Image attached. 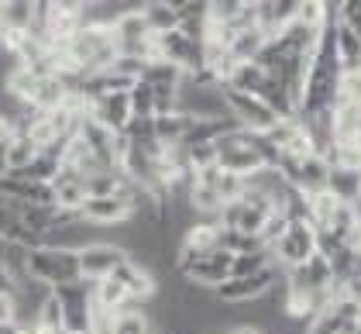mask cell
Returning a JSON list of instances; mask_svg holds the SVG:
<instances>
[{
    "mask_svg": "<svg viewBox=\"0 0 361 334\" xmlns=\"http://www.w3.org/2000/svg\"><path fill=\"white\" fill-rule=\"evenodd\" d=\"M141 11H145V18H148V25H152L155 35H169V31L183 28V18L176 11V0H145Z\"/></svg>",
    "mask_w": 361,
    "mask_h": 334,
    "instance_id": "obj_13",
    "label": "cell"
},
{
    "mask_svg": "<svg viewBox=\"0 0 361 334\" xmlns=\"http://www.w3.org/2000/svg\"><path fill=\"white\" fill-rule=\"evenodd\" d=\"M114 334H155V324L148 317V306H124V310H117Z\"/></svg>",
    "mask_w": 361,
    "mask_h": 334,
    "instance_id": "obj_15",
    "label": "cell"
},
{
    "mask_svg": "<svg viewBox=\"0 0 361 334\" xmlns=\"http://www.w3.org/2000/svg\"><path fill=\"white\" fill-rule=\"evenodd\" d=\"M351 328H355V324H348L344 317H337V314H334L331 306H324V310L306 324V334H348Z\"/></svg>",
    "mask_w": 361,
    "mask_h": 334,
    "instance_id": "obj_20",
    "label": "cell"
},
{
    "mask_svg": "<svg viewBox=\"0 0 361 334\" xmlns=\"http://www.w3.org/2000/svg\"><path fill=\"white\" fill-rule=\"evenodd\" d=\"M183 276L190 279V282H196V286H207V290H214V293H217L224 282L234 276V255H231L227 249L207 251L203 258H196Z\"/></svg>",
    "mask_w": 361,
    "mask_h": 334,
    "instance_id": "obj_7",
    "label": "cell"
},
{
    "mask_svg": "<svg viewBox=\"0 0 361 334\" xmlns=\"http://www.w3.org/2000/svg\"><path fill=\"white\" fill-rule=\"evenodd\" d=\"M93 121H100L104 128H111V131H117V135H124L128 124L135 121L131 93H107V97H97V100H93Z\"/></svg>",
    "mask_w": 361,
    "mask_h": 334,
    "instance_id": "obj_9",
    "label": "cell"
},
{
    "mask_svg": "<svg viewBox=\"0 0 361 334\" xmlns=\"http://www.w3.org/2000/svg\"><path fill=\"white\" fill-rule=\"evenodd\" d=\"M221 249H227L234 258L238 255H251V251H265L269 245L258 234H245V231H224L221 227Z\"/></svg>",
    "mask_w": 361,
    "mask_h": 334,
    "instance_id": "obj_17",
    "label": "cell"
},
{
    "mask_svg": "<svg viewBox=\"0 0 361 334\" xmlns=\"http://www.w3.org/2000/svg\"><path fill=\"white\" fill-rule=\"evenodd\" d=\"M52 190H56V207L66 210V214H80L83 203L90 200V193H86V179L76 176V172H69V169L59 172V179L52 183Z\"/></svg>",
    "mask_w": 361,
    "mask_h": 334,
    "instance_id": "obj_11",
    "label": "cell"
},
{
    "mask_svg": "<svg viewBox=\"0 0 361 334\" xmlns=\"http://www.w3.org/2000/svg\"><path fill=\"white\" fill-rule=\"evenodd\" d=\"M358 148H361V141H358Z\"/></svg>",
    "mask_w": 361,
    "mask_h": 334,
    "instance_id": "obj_30",
    "label": "cell"
},
{
    "mask_svg": "<svg viewBox=\"0 0 361 334\" xmlns=\"http://www.w3.org/2000/svg\"><path fill=\"white\" fill-rule=\"evenodd\" d=\"M279 172L289 179L293 190L313 196L327 190V179H331V162L324 155H306V159H282Z\"/></svg>",
    "mask_w": 361,
    "mask_h": 334,
    "instance_id": "obj_5",
    "label": "cell"
},
{
    "mask_svg": "<svg viewBox=\"0 0 361 334\" xmlns=\"http://www.w3.org/2000/svg\"><path fill=\"white\" fill-rule=\"evenodd\" d=\"M327 193L348 207H355L361 200V169H344L331 166V179H327Z\"/></svg>",
    "mask_w": 361,
    "mask_h": 334,
    "instance_id": "obj_12",
    "label": "cell"
},
{
    "mask_svg": "<svg viewBox=\"0 0 361 334\" xmlns=\"http://www.w3.org/2000/svg\"><path fill=\"white\" fill-rule=\"evenodd\" d=\"M334 49H337V62L341 73H358L361 69V31H355L344 21H334Z\"/></svg>",
    "mask_w": 361,
    "mask_h": 334,
    "instance_id": "obj_10",
    "label": "cell"
},
{
    "mask_svg": "<svg viewBox=\"0 0 361 334\" xmlns=\"http://www.w3.org/2000/svg\"><path fill=\"white\" fill-rule=\"evenodd\" d=\"M217 196H221L224 203L241 200V196H245V176H238V172H227V169H224L221 179H217Z\"/></svg>",
    "mask_w": 361,
    "mask_h": 334,
    "instance_id": "obj_23",
    "label": "cell"
},
{
    "mask_svg": "<svg viewBox=\"0 0 361 334\" xmlns=\"http://www.w3.org/2000/svg\"><path fill=\"white\" fill-rule=\"evenodd\" d=\"M131 111L135 117H155V86L138 80V86L131 90Z\"/></svg>",
    "mask_w": 361,
    "mask_h": 334,
    "instance_id": "obj_22",
    "label": "cell"
},
{
    "mask_svg": "<svg viewBox=\"0 0 361 334\" xmlns=\"http://www.w3.org/2000/svg\"><path fill=\"white\" fill-rule=\"evenodd\" d=\"M0 324H18V297H14V290H0Z\"/></svg>",
    "mask_w": 361,
    "mask_h": 334,
    "instance_id": "obj_24",
    "label": "cell"
},
{
    "mask_svg": "<svg viewBox=\"0 0 361 334\" xmlns=\"http://www.w3.org/2000/svg\"><path fill=\"white\" fill-rule=\"evenodd\" d=\"M59 304H62V317H66V334H90V321H93V282L76 279L56 290Z\"/></svg>",
    "mask_w": 361,
    "mask_h": 334,
    "instance_id": "obj_4",
    "label": "cell"
},
{
    "mask_svg": "<svg viewBox=\"0 0 361 334\" xmlns=\"http://www.w3.org/2000/svg\"><path fill=\"white\" fill-rule=\"evenodd\" d=\"M7 172H11V162H7V145H4V148H0V179H4Z\"/></svg>",
    "mask_w": 361,
    "mask_h": 334,
    "instance_id": "obj_26",
    "label": "cell"
},
{
    "mask_svg": "<svg viewBox=\"0 0 361 334\" xmlns=\"http://www.w3.org/2000/svg\"><path fill=\"white\" fill-rule=\"evenodd\" d=\"M124 262H128V251L121 249V245L97 241V245H90V249L80 251V279H86V282H104V279H111Z\"/></svg>",
    "mask_w": 361,
    "mask_h": 334,
    "instance_id": "obj_6",
    "label": "cell"
},
{
    "mask_svg": "<svg viewBox=\"0 0 361 334\" xmlns=\"http://www.w3.org/2000/svg\"><path fill=\"white\" fill-rule=\"evenodd\" d=\"M269 83V73L258 66V62H245V66H238L234 69V76L227 80V90H238V93H255L258 97V90Z\"/></svg>",
    "mask_w": 361,
    "mask_h": 334,
    "instance_id": "obj_16",
    "label": "cell"
},
{
    "mask_svg": "<svg viewBox=\"0 0 361 334\" xmlns=\"http://www.w3.org/2000/svg\"><path fill=\"white\" fill-rule=\"evenodd\" d=\"M124 190V176L121 172H97L86 179V193L90 196H121Z\"/></svg>",
    "mask_w": 361,
    "mask_h": 334,
    "instance_id": "obj_21",
    "label": "cell"
},
{
    "mask_svg": "<svg viewBox=\"0 0 361 334\" xmlns=\"http://www.w3.org/2000/svg\"><path fill=\"white\" fill-rule=\"evenodd\" d=\"M313 255H320V245H317V227L310 221H289V231L272 245V258L282 273H293L306 266Z\"/></svg>",
    "mask_w": 361,
    "mask_h": 334,
    "instance_id": "obj_2",
    "label": "cell"
},
{
    "mask_svg": "<svg viewBox=\"0 0 361 334\" xmlns=\"http://www.w3.org/2000/svg\"><path fill=\"white\" fill-rule=\"evenodd\" d=\"M224 97H227V107H231V117L238 121V128H245V131H255V135H269L272 128H276L279 117L262 97H255V93H238V90H227L224 86Z\"/></svg>",
    "mask_w": 361,
    "mask_h": 334,
    "instance_id": "obj_3",
    "label": "cell"
},
{
    "mask_svg": "<svg viewBox=\"0 0 361 334\" xmlns=\"http://www.w3.org/2000/svg\"><path fill=\"white\" fill-rule=\"evenodd\" d=\"M4 31H31L35 28V0H0Z\"/></svg>",
    "mask_w": 361,
    "mask_h": 334,
    "instance_id": "obj_14",
    "label": "cell"
},
{
    "mask_svg": "<svg viewBox=\"0 0 361 334\" xmlns=\"http://www.w3.org/2000/svg\"><path fill=\"white\" fill-rule=\"evenodd\" d=\"M38 155H42V152L35 148V141H31L28 135H18V138L7 145V162H11V172H25Z\"/></svg>",
    "mask_w": 361,
    "mask_h": 334,
    "instance_id": "obj_18",
    "label": "cell"
},
{
    "mask_svg": "<svg viewBox=\"0 0 361 334\" xmlns=\"http://www.w3.org/2000/svg\"><path fill=\"white\" fill-rule=\"evenodd\" d=\"M28 276L45 282V286H66V282H76L80 279V255L66 249H52V245H42V249L31 251L28 258Z\"/></svg>",
    "mask_w": 361,
    "mask_h": 334,
    "instance_id": "obj_1",
    "label": "cell"
},
{
    "mask_svg": "<svg viewBox=\"0 0 361 334\" xmlns=\"http://www.w3.org/2000/svg\"><path fill=\"white\" fill-rule=\"evenodd\" d=\"M348 334H361V321H358V324H355V328H351V331H348Z\"/></svg>",
    "mask_w": 361,
    "mask_h": 334,
    "instance_id": "obj_28",
    "label": "cell"
},
{
    "mask_svg": "<svg viewBox=\"0 0 361 334\" xmlns=\"http://www.w3.org/2000/svg\"><path fill=\"white\" fill-rule=\"evenodd\" d=\"M0 334H18V324H0Z\"/></svg>",
    "mask_w": 361,
    "mask_h": 334,
    "instance_id": "obj_27",
    "label": "cell"
},
{
    "mask_svg": "<svg viewBox=\"0 0 361 334\" xmlns=\"http://www.w3.org/2000/svg\"><path fill=\"white\" fill-rule=\"evenodd\" d=\"M0 35H4V21H0Z\"/></svg>",
    "mask_w": 361,
    "mask_h": 334,
    "instance_id": "obj_29",
    "label": "cell"
},
{
    "mask_svg": "<svg viewBox=\"0 0 361 334\" xmlns=\"http://www.w3.org/2000/svg\"><path fill=\"white\" fill-rule=\"evenodd\" d=\"M80 214L97 227H121L131 221V203L124 196H90Z\"/></svg>",
    "mask_w": 361,
    "mask_h": 334,
    "instance_id": "obj_8",
    "label": "cell"
},
{
    "mask_svg": "<svg viewBox=\"0 0 361 334\" xmlns=\"http://www.w3.org/2000/svg\"><path fill=\"white\" fill-rule=\"evenodd\" d=\"M276 266V258H272V251H251V255H238L234 258V276H258V273H265V269H272ZM231 276V279H234Z\"/></svg>",
    "mask_w": 361,
    "mask_h": 334,
    "instance_id": "obj_19",
    "label": "cell"
},
{
    "mask_svg": "<svg viewBox=\"0 0 361 334\" xmlns=\"http://www.w3.org/2000/svg\"><path fill=\"white\" fill-rule=\"evenodd\" d=\"M21 131H18V124H14V117H7V114H0V148L4 145H11V141L18 138Z\"/></svg>",
    "mask_w": 361,
    "mask_h": 334,
    "instance_id": "obj_25",
    "label": "cell"
}]
</instances>
